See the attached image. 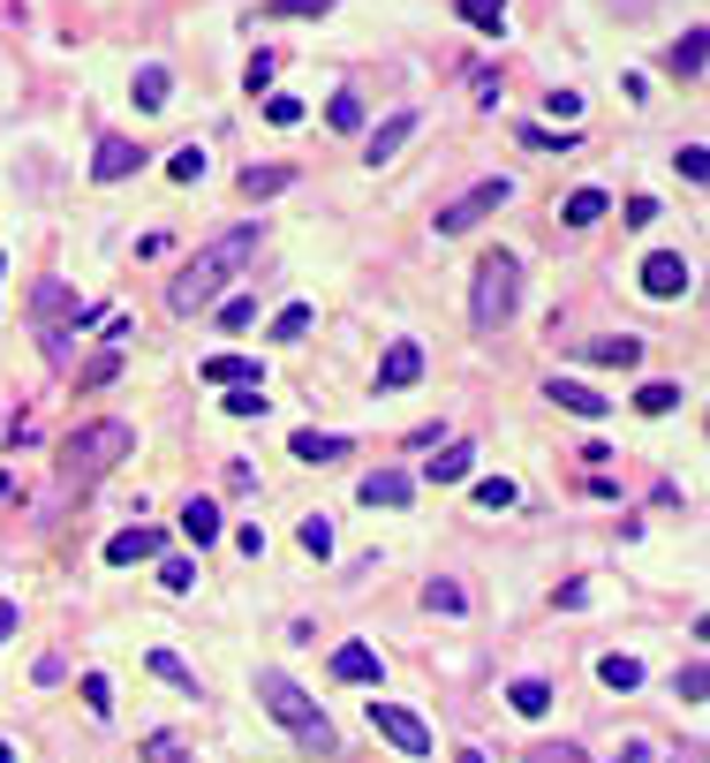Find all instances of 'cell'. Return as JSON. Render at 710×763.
Instances as JSON below:
<instances>
[{
	"mask_svg": "<svg viewBox=\"0 0 710 763\" xmlns=\"http://www.w3.org/2000/svg\"><path fill=\"white\" fill-rule=\"evenodd\" d=\"M257 243H265V227H257V219H243V227H227L219 243H205V250H197V257H189V265L167 280V310H174V318H197V310H212V302L227 296V280H243V265L257 257Z\"/></svg>",
	"mask_w": 710,
	"mask_h": 763,
	"instance_id": "6da1fadb",
	"label": "cell"
},
{
	"mask_svg": "<svg viewBox=\"0 0 710 763\" xmlns=\"http://www.w3.org/2000/svg\"><path fill=\"white\" fill-rule=\"evenodd\" d=\"M136 454V431L122 424V416H99V424H84V431H69L61 439V492H84V484H99L114 462H128Z\"/></svg>",
	"mask_w": 710,
	"mask_h": 763,
	"instance_id": "7a4b0ae2",
	"label": "cell"
},
{
	"mask_svg": "<svg viewBox=\"0 0 710 763\" xmlns=\"http://www.w3.org/2000/svg\"><path fill=\"white\" fill-rule=\"evenodd\" d=\"M514 302H522V257H514V250H484V265H476V296H469L476 333H500L506 318H514Z\"/></svg>",
	"mask_w": 710,
	"mask_h": 763,
	"instance_id": "3957f363",
	"label": "cell"
},
{
	"mask_svg": "<svg viewBox=\"0 0 710 763\" xmlns=\"http://www.w3.org/2000/svg\"><path fill=\"white\" fill-rule=\"evenodd\" d=\"M257 703H265L272 719L288 725L295 741H310V749H333V725H326V711H318V703H310V695H302V688H295L280 666H265V673H257Z\"/></svg>",
	"mask_w": 710,
	"mask_h": 763,
	"instance_id": "277c9868",
	"label": "cell"
},
{
	"mask_svg": "<svg viewBox=\"0 0 710 763\" xmlns=\"http://www.w3.org/2000/svg\"><path fill=\"white\" fill-rule=\"evenodd\" d=\"M506 197H514V182H506V174H492V182H476L469 197H454V205H439V235H469L476 219L506 213Z\"/></svg>",
	"mask_w": 710,
	"mask_h": 763,
	"instance_id": "5b68a950",
	"label": "cell"
},
{
	"mask_svg": "<svg viewBox=\"0 0 710 763\" xmlns=\"http://www.w3.org/2000/svg\"><path fill=\"white\" fill-rule=\"evenodd\" d=\"M371 733H378V741H393L401 756H431V725H423L416 711H401V703H378V695H371Z\"/></svg>",
	"mask_w": 710,
	"mask_h": 763,
	"instance_id": "8992f818",
	"label": "cell"
},
{
	"mask_svg": "<svg viewBox=\"0 0 710 763\" xmlns=\"http://www.w3.org/2000/svg\"><path fill=\"white\" fill-rule=\"evenodd\" d=\"M642 296H658V302L688 296V257H680V250H650V257H642Z\"/></svg>",
	"mask_w": 710,
	"mask_h": 763,
	"instance_id": "52a82bcc",
	"label": "cell"
},
{
	"mask_svg": "<svg viewBox=\"0 0 710 763\" xmlns=\"http://www.w3.org/2000/svg\"><path fill=\"white\" fill-rule=\"evenodd\" d=\"M356 499H363V507H409V499H416V476H409V468H371V476L356 484Z\"/></svg>",
	"mask_w": 710,
	"mask_h": 763,
	"instance_id": "ba28073f",
	"label": "cell"
},
{
	"mask_svg": "<svg viewBox=\"0 0 710 763\" xmlns=\"http://www.w3.org/2000/svg\"><path fill=\"white\" fill-rule=\"evenodd\" d=\"M416 128H423V114H416V106H401V114H385V122L371 128V144H363V159H371V167H385V159H393V152H401V144L416 136Z\"/></svg>",
	"mask_w": 710,
	"mask_h": 763,
	"instance_id": "9c48e42d",
	"label": "cell"
},
{
	"mask_svg": "<svg viewBox=\"0 0 710 763\" xmlns=\"http://www.w3.org/2000/svg\"><path fill=\"white\" fill-rule=\"evenodd\" d=\"M416 379H423V348L416 340H393L385 363H378V393H401V385H416Z\"/></svg>",
	"mask_w": 710,
	"mask_h": 763,
	"instance_id": "30bf717a",
	"label": "cell"
},
{
	"mask_svg": "<svg viewBox=\"0 0 710 763\" xmlns=\"http://www.w3.org/2000/svg\"><path fill=\"white\" fill-rule=\"evenodd\" d=\"M136 167H144V152H136L128 136H99V159H91V182H128Z\"/></svg>",
	"mask_w": 710,
	"mask_h": 763,
	"instance_id": "8fae6325",
	"label": "cell"
},
{
	"mask_svg": "<svg viewBox=\"0 0 710 763\" xmlns=\"http://www.w3.org/2000/svg\"><path fill=\"white\" fill-rule=\"evenodd\" d=\"M583 355L597 363V371H635V363H642V340H635V333H605V340H583Z\"/></svg>",
	"mask_w": 710,
	"mask_h": 763,
	"instance_id": "7c38bea8",
	"label": "cell"
},
{
	"mask_svg": "<svg viewBox=\"0 0 710 763\" xmlns=\"http://www.w3.org/2000/svg\"><path fill=\"white\" fill-rule=\"evenodd\" d=\"M544 401H559V409H567V416H583V424H597V416L613 409L605 393H589V385H575V379H552V385H544Z\"/></svg>",
	"mask_w": 710,
	"mask_h": 763,
	"instance_id": "4fadbf2b",
	"label": "cell"
},
{
	"mask_svg": "<svg viewBox=\"0 0 710 763\" xmlns=\"http://www.w3.org/2000/svg\"><path fill=\"white\" fill-rule=\"evenodd\" d=\"M136 559H160V529H114L106 537V567H136Z\"/></svg>",
	"mask_w": 710,
	"mask_h": 763,
	"instance_id": "5bb4252c",
	"label": "cell"
},
{
	"mask_svg": "<svg viewBox=\"0 0 710 763\" xmlns=\"http://www.w3.org/2000/svg\"><path fill=\"white\" fill-rule=\"evenodd\" d=\"M333 680L371 688V680H378V650H371V642H340V650H333Z\"/></svg>",
	"mask_w": 710,
	"mask_h": 763,
	"instance_id": "9a60e30c",
	"label": "cell"
},
{
	"mask_svg": "<svg viewBox=\"0 0 710 763\" xmlns=\"http://www.w3.org/2000/svg\"><path fill=\"white\" fill-rule=\"evenodd\" d=\"M288 454H295V462H318V468H326V462H340V454H348V439H340V431H295Z\"/></svg>",
	"mask_w": 710,
	"mask_h": 763,
	"instance_id": "2e32d148",
	"label": "cell"
},
{
	"mask_svg": "<svg viewBox=\"0 0 710 763\" xmlns=\"http://www.w3.org/2000/svg\"><path fill=\"white\" fill-rule=\"evenodd\" d=\"M128 91H136V106H144V114H160V106H174V99H167V91H174V76L160 69V61H144V69L128 76Z\"/></svg>",
	"mask_w": 710,
	"mask_h": 763,
	"instance_id": "e0dca14e",
	"label": "cell"
},
{
	"mask_svg": "<svg viewBox=\"0 0 710 763\" xmlns=\"http://www.w3.org/2000/svg\"><path fill=\"white\" fill-rule=\"evenodd\" d=\"M597 680H605L613 695H635V688H642V658H627V650H605V658H597Z\"/></svg>",
	"mask_w": 710,
	"mask_h": 763,
	"instance_id": "ac0fdd59",
	"label": "cell"
},
{
	"mask_svg": "<svg viewBox=\"0 0 710 763\" xmlns=\"http://www.w3.org/2000/svg\"><path fill=\"white\" fill-rule=\"evenodd\" d=\"M197 371H205L212 385H265V371H257L250 355H205Z\"/></svg>",
	"mask_w": 710,
	"mask_h": 763,
	"instance_id": "d6986e66",
	"label": "cell"
},
{
	"mask_svg": "<svg viewBox=\"0 0 710 763\" xmlns=\"http://www.w3.org/2000/svg\"><path fill=\"white\" fill-rule=\"evenodd\" d=\"M703 61H710V31H688V39L666 45V69H672V76H696Z\"/></svg>",
	"mask_w": 710,
	"mask_h": 763,
	"instance_id": "ffe728a7",
	"label": "cell"
},
{
	"mask_svg": "<svg viewBox=\"0 0 710 763\" xmlns=\"http://www.w3.org/2000/svg\"><path fill=\"white\" fill-rule=\"evenodd\" d=\"M506 703H514L522 719H544V711H552V680L522 673V680H514V688H506Z\"/></svg>",
	"mask_w": 710,
	"mask_h": 763,
	"instance_id": "44dd1931",
	"label": "cell"
},
{
	"mask_svg": "<svg viewBox=\"0 0 710 763\" xmlns=\"http://www.w3.org/2000/svg\"><path fill=\"white\" fill-rule=\"evenodd\" d=\"M469 468H476V446H439V462H423V476L431 484H461Z\"/></svg>",
	"mask_w": 710,
	"mask_h": 763,
	"instance_id": "7402d4cb",
	"label": "cell"
},
{
	"mask_svg": "<svg viewBox=\"0 0 710 763\" xmlns=\"http://www.w3.org/2000/svg\"><path fill=\"white\" fill-rule=\"evenodd\" d=\"M182 537L205 551L212 537H219V507H212V499H189V507H182Z\"/></svg>",
	"mask_w": 710,
	"mask_h": 763,
	"instance_id": "603a6c76",
	"label": "cell"
},
{
	"mask_svg": "<svg viewBox=\"0 0 710 763\" xmlns=\"http://www.w3.org/2000/svg\"><path fill=\"white\" fill-rule=\"evenodd\" d=\"M605 205H613L605 189H575V197L559 205V219H567V227H597V219H605Z\"/></svg>",
	"mask_w": 710,
	"mask_h": 763,
	"instance_id": "cb8c5ba5",
	"label": "cell"
},
{
	"mask_svg": "<svg viewBox=\"0 0 710 763\" xmlns=\"http://www.w3.org/2000/svg\"><path fill=\"white\" fill-rule=\"evenodd\" d=\"M423 612H446V620H461V612H469V590L439 575V582H423Z\"/></svg>",
	"mask_w": 710,
	"mask_h": 763,
	"instance_id": "d4e9b609",
	"label": "cell"
},
{
	"mask_svg": "<svg viewBox=\"0 0 710 763\" xmlns=\"http://www.w3.org/2000/svg\"><path fill=\"white\" fill-rule=\"evenodd\" d=\"M288 182H295V167H243V197H250V205L257 197H280Z\"/></svg>",
	"mask_w": 710,
	"mask_h": 763,
	"instance_id": "484cf974",
	"label": "cell"
},
{
	"mask_svg": "<svg viewBox=\"0 0 710 763\" xmlns=\"http://www.w3.org/2000/svg\"><path fill=\"white\" fill-rule=\"evenodd\" d=\"M295 545L310 551V559H326V551H333V514H302V529H295Z\"/></svg>",
	"mask_w": 710,
	"mask_h": 763,
	"instance_id": "4316f807",
	"label": "cell"
},
{
	"mask_svg": "<svg viewBox=\"0 0 710 763\" xmlns=\"http://www.w3.org/2000/svg\"><path fill=\"white\" fill-rule=\"evenodd\" d=\"M144 666H152V673L167 680V688H182V695H197V673H189V666H182V658H174V650H152V658H144Z\"/></svg>",
	"mask_w": 710,
	"mask_h": 763,
	"instance_id": "83f0119b",
	"label": "cell"
},
{
	"mask_svg": "<svg viewBox=\"0 0 710 763\" xmlns=\"http://www.w3.org/2000/svg\"><path fill=\"white\" fill-rule=\"evenodd\" d=\"M219 409L250 424V416H265V409H272V401H265V385H227V401H219Z\"/></svg>",
	"mask_w": 710,
	"mask_h": 763,
	"instance_id": "f1b7e54d",
	"label": "cell"
},
{
	"mask_svg": "<svg viewBox=\"0 0 710 763\" xmlns=\"http://www.w3.org/2000/svg\"><path fill=\"white\" fill-rule=\"evenodd\" d=\"M461 23H476V31H506V0H461Z\"/></svg>",
	"mask_w": 710,
	"mask_h": 763,
	"instance_id": "f546056e",
	"label": "cell"
},
{
	"mask_svg": "<svg viewBox=\"0 0 710 763\" xmlns=\"http://www.w3.org/2000/svg\"><path fill=\"white\" fill-rule=\"evenodd\" d=\"M205 167H212V152H205V144H174V159H167V174H174V182H197Z\"/></svg>",
	"mask_w": 710,
	"mask_h": 763,
	"instance_id": "4dcf8cb0",
	"label": "cell"
},
{
	"mask_svg": "<svg viewBox=\"0 0 710 763\" xmlns=\"http://www.w3.org/2000/svg\"><path fill=\"white\" fill-rule=\"evenodd\" d=\"M310 326H318V310H310V302H288V310L272 318V340H302Z\"/></svg>",
	"mask_w": 710,
	"mask_h": 763,
	"instance_id": "1f68e13d",
	"label": "cell"
},
{
	"mask_svg": "<svg viewBox=\"0 0 710 763\" xmlns=\"http://www.w3.org/2000/svg\"><path fill=\"white\" fill-rule=\"evenodd\" d=\"M672 695H680V703H710V666H680V673H672Z\"/></svg>",
	"mask_w": 710,
	"mask_h": 763,
	"instance_id": "d6a6232c",
	"label": "cell"
},
{
	"mask_svg": "<svg viewBox=\"0 0 710 763\" xmlns=\"http://www.w3.org/2000/svg\"><path fill=\"white\" fill-rule=\"evenodd\" d=\"M635 409H642V416H672V409H680V385H642V393H635Z\"/></svg>",
	"mask_w": 710,
	"mask_h": 763,
	"instance_id": "836d02e7",
	"label": "cell"
},
{
	"mask_svg": "<svg viewBox=\"0 0 710 763\" xmlns=\"http://www.w3.org/2000/svg\"><path fill=\"white\" fill-rule=\"evenodd\" d=\"M514 499H522V492H514L506 476H484V484H476V507H484V514H506Z\"/></svg>",
	"mask_w": 710,
	"mask_h": 763,
	"instance_id": "e575fe53",
	"label": "cell"
},
{
	"mask_svg": "<svg viewBox=\"0 0 710 763\" xmlns=\"http://www.w3.org/2000/svg\"><path fill=\"white\" fill-rule=\"evenodd\" d=\"M76 695H84L91 719H106V711H114V680H106V673H84V688H76Z\"/></svg>",
	"mask_w": 710,
	"mask_h": 763,
	"instance_id": "d590c367",
	"label": "cell"
},
{
	"mask_svg": "<svg viewBox=\"0 0 710 763\" xmlns=\"http://www.w3.org/2000/svg\"><path fill=\"white\" fill-rule=\"evenodd\" d=\"M144 763H189V741H182V733H152V741H144Z\"/></svg>",
	"mask_w": 710,
	"mask_h": 763,
	"instance_id": "8d00e7d4",
	"label": "cell"
},
{
	"mask_svg": "<svg viewBox=\"0 0 710 763\" xmlns=\"http://www.w3.org/2000/svg\"><path fill=\"white\" fill-rule=\"evenodd\" d=\"M522 144H529V152H575L583 136H575V128H522Z\"/></svg>",
	"mask_w": 710,
	"mask_h": 763,
	"instance_id": "74e56055",
	"label": "cell"
},
{
	"mask_svg": "<svg viewBox=\"0 0 710 763\" xmlns=\"http://www.w3.org/2000/svg\"><path fill=\"white\" fill-rule=\"evenodd\" d=\"M326 122H333V128H363V99H356V91H333Z\"/></svg>",
	"mask_w": 710,
	"mask_h": 763,
	"instance_id": "f35d334b",
	"label": "cell"
},
{
	"mask_svg": "<svg viewBox=\"0 0 710 763\" xmlns=\"http://www.w3.org/2000/svg\"><path fill=\"white\" fill-rule=\"evenodd\" d=\"M326 8H333V0H265L257 16H265V23H280V16H326Z\"/></svg>",
	"mask_w": 710,
	"mask_h": 763,
	"instance_id": "ab89813d",
	"label": "cell"
},
{
	"mask_svg": "<svg viewBox=\"0 0 710 763\" xmlns=\"http://www.w3.org/2000/svg\"><path fill=\"white\" fill-rule=\"evenodd\" d=\"M672 167L688 174V182H710V152H703V144H680V152H672Z\"/></svg>",
	"mask_w": 710,
	"mask_h": 763,
	"instance_id": "60d3db41",
	"label": "cell"
},
{
	"mask_svg": "<svg viewBox=\"0 0 710 763\" xmlns=\"http://www.w3.org/2000/svg\"><path fill=\"white\" fill-rule=\"evenodd\" d=\"M544 106H552V122H583V91H552V99H544Z\"/></svg>",
	"mask_w": 710,
	"mask_h": 763,
	"instance_id": "b9f144b4",
	"label": "cell"
},
{
	"mask_svg": "<svg viewBox=\"0 0 710 763\" xmlns=\"http://www.w3.org/2000/svg\"><path fill=\"white\" fill-rule=\"evenodd\" d=\"M160 582H167V590H197V567H189V559H160Z\"/></svg>",
	"mask_w": 710,
	"mask_h": 763,
	"instance_id": "7bdbcfd3",
	"label": "cell"
},
{
	"mask_svg": "<svg viewBox=\"0 0 710 763\" xmlns=\"http://www.w3.org/2000/svg\"><path fill=\"white\" fill-rule=\"evenodd\" d=\"M272 69H280V53H250V69H243V84H250V91H265V84H272Z\"/></svg>",
	"mask_w": 710,
	"mask_h": 763,
	"instance_id": "ee69618b",
	"label": "cell"
},
{
	"mask_svg": "<svg viewBox=\"0 0 710 763\" xmlns=\"http://www.w3.org/2000/svg\"><path fill=\"white\" fill-rule=\"evenodd\" d=\"M265 122H272V128H295V122H302V99H265Z\"/></svg>",
	"mask_w": 710,
	"mask_h": 763,
	"instance_id": "f6af8a7d",
	"label": "cell"
},
{
	"mask_svg": "<svg viewBox=\"0 0 710 763\" xmlns=\"http://www.w3.org/2000/svg\"><path fill=\"white\" fill-rule=\"evenodd\" d=\"M529 763H589V756H583V749H575V741H544V749H537V756H529Z\"/></svg>",
	"mask_w": 710,
	"mask_h": 763,
	"instance_id": "bcb514c9",
	"label": "cell"
},
{
	"mask_svg": "<svg viewBox=\"0 0 710 763\" xmlns=\"http://www.w3.org/2000/svg\"><path fill=\"white\" fill-rule=\"evenodd\" d=\"M257 318V302L250 296H235V302H219V326H235V333H243V326H250Z\"/></svg>",
	"mask_w": 710,
	"mask_h": 763,
	"instance_id": "7dc6e473",
	"label": "cell"
},
{
	"mask_svg": "<svg viewBox=\"0 0 710 763\" xmlns=\"http://www.w3.org/2000/svg\"><path fill=\"white\" fill-rule=\"evenodd\" d=\"M114 371H122V348H106V355H99V363H91V371H84V385H106V379H114Z\"/></svg>",
	"mask_w": 710,
	"mask_h": 763,
	"instance_id": "c3c4849f",
	"label": "cell"
},
{
	"mask_svg": "<svg viewBox=\"0 0 710 763\" xmlns=\"http://www.w3.org/2000/svg\"><path fill=\"white\" fill-rule=\"evenodd\" d=\"M658 219V197H627V227H650Z\"/></svg>",
	"mask_w": 710,
	"mask_h": 763,
	"instance_id": "681fc988",
	"label": "cell"
},
{
	"mask_svg": "<svg viewBox=\"0 0 710 763\" xmlns=\"http://www.w3.org/2000/svg\"><path fill=\"white\" fill-rule=\"evenodd\" d=\"M61 673H69V658H61V650H45V658H39V688H53Z\"/></svg>",
	"mask_w": 710,
	"mask_h": 763,
	"instance_id": "f907efd6",
	"label": "cell"
},
{
	"mask_svg": "<svg viewBox=\"0 0 710 763\" xmlns=\"http://www.w3.org/2000/svg\"><path fill=\"white\" fill-rule=\"evenodd\" d=\"M16 636V605H0V642Z\"/></svg>",
	"mask_w": 710,
	"mask_h": 763,
	"instance_id": "816d5d0a",
	"label": "cell"
},
{
	"mask_svg": "<svg viewBox=\"0 0 710 763\" xmlns=\"http://www.w3.org/2000/svg\"><path fill=\"white\" fill-rule=\"evenodd\" d=\"M454 763H484V749H454Z\"/></svg>",
	"mask_w": 710,
	"mask_h": 763,
	"instance_id": "f5cc1de1",
	"label": "cell"
},
{
	"mask_svg": "<svg viewBox=\"0 0 710 763\" xmlns=\"http://www.w3.org/2000/svg\"><path fill=\"white\" fill-rule=\"evenodd\" d=\"M696 642H710V612H703V620H696Z\"/></svg>",
	"mask_w": 710,
	"mask_h": 763,
	"instance_id": "db71d44e",
	"label": "cell"
},
{
	"mask_svg": "<svg viewBox=\"0 0 710 763\" xmlns=\"http://www.w3.org/2000/svg\"><path fill=\"white\" fill-rule=\"evenodd\" d=\"M0 280H8V257H0Z\"/></svg>",
	"mask_w": 710,
	"mask_h": 763,
	"instance_id": "11a10c76",
	"label": "cell"
}]
</instances>
